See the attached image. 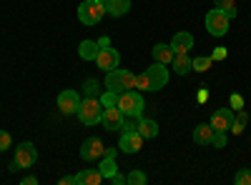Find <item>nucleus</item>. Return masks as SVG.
Returning <instances> with one entry per match:
<instances>
[{"instance_id": "1", "label": "nucleus", "mask_w": 251, "mask_h": 185, "mask_svg": "<svg viewBox=\"0 0 251 185\" xmlns=\"http://www.w3.org/2000/svg\"><path fill=\"white\" fill-rule=\"evenodd\" d=\"M136 88V75L131 70H123V68H113L106 73V90L113 93H126V90H133Z\"/></svg>"}, {"instance_id": "2", "label": "nucleus", "mask_w": 251, "mask_h": 185, "mask_svg": "<svg viewBox=\"0 0 251 185\" xmlns=\"http://www.w3.org/2000/svg\"><path fill=\"white\" fill-rule=\"evenodd\" d=\"M106 15V0H83L78 5V20L83 25H98Z\"/></svg>"}, {"instance_id": "3", "label": "nucleus", "mask_w": 251, "mask_h": 185, "mask_svg": "<svg viewBox=\"0 0 251 185\" xmlns=\"http://www.w3.org/2000/svg\"><path fill=\"white\" fill-rule=\"evenodd\" d=\"M118 108L126 118H138L143 115V108H146V103H143V95L138 90H126L118 95Z\"/></svg>"}, {"instance_id": "4", "label": "nucleus", "mask_w": 251, "mask_h": 185, "mask_svg": "<svg viewBox=\"0 0 251 185\" xmlns=\"http://www.w3.org/2000/svg\"><path fill=\"white\" fill-rule=\"evenodd\" d=\"M78 120L83 123V125H96V123H100L103 118V105L98 98H86L80 100V108H78Z\"/></svg>"}, {"instance_id": "5", "label": "nucleus", "mask_w": 251, "mask_h": 185, "mask_svg": "<svg viewBox=\"0 0 251 185\" xmlns=\"http://www.w3.org/2000/svg\"><path fill=\"white\" fill-rule=\"evenodd\" d=\"M38 160V148L33 143H20L15 148V155H13V163H10V170H20V168H30L35 165Z\"/></svg>"}, {"instance_id": "6", "label": "nucleus", "mask_w": 251, "mask_h": 185, "mask_svg": "<svg viewBox=\"0 0 251 185\" xmlns=\"http://www.w3.org/2000/svg\"><path fill=\"white\" fill-rule=\"evenodd\" d=\"M228 23H231V18H228L224 10H219V8L206 13V30L211 33L214 38H224L228 33Z\"/></svg>"}, {"instance_id": "7", "label": "nucleus", "mask_w": 251, "mask_h": 185, "mask_svg": "<svg viewBox=\"0 0 251 185\" xmlns=\"http://www.w3.org/2000/svg\"><path fill=\"white\" fill-rule=\"evenodd\" d=\"M146 80H149V90H161L169 85V65H163V63H153L151 68H146Z\"/></svg>"}, {"instance_id": "8", "label": "nucleus", "mask_w": 251, "mask_h": 185, "mask_svg": "<svg viewBox=\"0 0 251 185\" xmlns=\"http://www.w3.org/2000/svg\"><path fill=\"white\" fill-rule=\"evenodd\" d=\"M234 118H236V113L231 108H219V110L211 113V120H208V123H211V128L216 133H228L231 125H234Z\"/></svg>"}, {"instance_id": "9", "label": "nucleus", "mask_w": 251, "mask_h": 185, "mask_svg": "<svg viewBox=\"0 0 251 185\" xmlns=\"http://www.w3.org/2000/svg\"><path fill=\"white\" fill-rule=\"evenodd\" d=\"M141 148H143V138H141L138 130H121V138H118V150H121V153L133 155V153H138Z\"/></svg>"}, {"instance_id": "10", "label": "nucleus", "mask_w": 251, "mask_h": 185, "mask_svg": "<svg viewBox=\"0 0 251 185\" xmlns=\"http://www.w3.org/2000/svg\"><path fill=\"white\" fill-rule=\"evenodd\" d=\"M103 153H106V148H103V143L100 138H86L83 140V145H80V158L86 160V163H93L98 158H103Z\"/></svg>"}, {"instance_id": "11", "label": "nucleus", "mask_w": 251, "mask_h": 185, "mask_svg": "<svg viewBox=\"0 0 251 185\" xmlns=\"http://www.w3.org/2000/svg\"><path fill=\"white\" fill-rule=\"evenodd\" d=\"M78 108H80V95L75 90H63L58 95V110L63 115H75Z\"/></svg>"}, {"instance_id": "12", "label": "nucleus", "mask_w": 251, "mask_h": 185, "mask_svg": "<svg viewBox=\"0 0 251 185\" xmlns=\"http://www.w3.org/2000/svg\"><path fill=\"white\" fill-rule=\"evenodd\" d=\"M118 63H121V53L116 50V48H100V53H98V58H96V65L103 70V73H108V70H113V68H118Z\"/></svg>"}, {"instance_id": "13", "label": "nucleus", "mask_w": 251, "mask_h": 185, "mask_svg": "<svg viewBox=\"0 0 251 185\" xmlns=\"http://www.w3.org/2000/svg\"><path fill=\"white\" fill-rule=\"evenodd\" d=\"M123 120H126V115L121 113L118 105H113V108H103V118H100V123H103V128H106V130H121V128H123Z\"/></svg>"}, {"instance_id": "14", "label": "nucleus", "mask_w": 251, "mask_h": 185, "mask_svg": "<svg viewBox=\"0 0 251 185\" xmlns=\"http://www.w3.org/2000/svg\"><path fill=\"white\" fill-rule=\"evenodd\" d=\"M98 170H100L103 180H108L111 175L118 173V165H116V148H106V153H103V158H100Z\"/></svg>"}, {"instance_id": "15", "label": "nucleus", "mask_w": 251, "mask_h": 185, "mask_svg": "<svg viewBox=\"0 0 251 185\" xmlns=\"http://www.w3.org/2000/svg\"><path fill=\"white\" fill-rule=\"evenodd\" d=\"M136 130L141 133V138H143V140H153V138L158 135V123H156V120H151V118L138 115V120H136Z\"/></svg>"}, {"instance_id": "16", "label": "nucleus", "mask_w": 251, "mask_h": 185, "mask_svg": "<svg viewBox=\"0 0 251 185\" xmlns=\"http://www.w3.org/2000/svg\"><path fill=\"white\" fill-rule=\"evenodd\" d=\"M214 135H216V130L211 128V123H201V125L194 128V143L196 145H211Z\"/></svg>"}, {"instance_id": "17", "label": "nucleus", "mask_w": 251, "mask_h": 185, "mask_svg": "<svg viewBox=\"0 0 251 185\" xmlns=\"http://www.w3.org/2000/svg\"><path fill=\"white\" fill-rule=\"evenodd\" d=\"M169 45L174 48V53H188V50L194 48V35L186 33V30H181V33L174 35V40H171Z\"/></svg>"}, {"instance_id": "18", "label": "nucleus", "mask_w": 251, "mask_h": 185, "mask_svg": "<svg viewBox=\"0 0 251 185\" xmlns=\"http://www.w3.org/2000/svg\"><path fill=\"white\" fill-rule=\"evenodd\" d=\"M73 178H75V185H100L103 183V175H100L98 168H86Z\"/></svg>"}, {"instance_id": "19", "label": "nucleus", "mask_w": 251, "mask_h": 185, "mask_svg": "<svg viewBox=\"0 0 251 185\" xmlns=\"http://www.w3.org/2000/svg\"><path fill=\"white\" fill-rule=\"evenodd\" d=\"M151 55H153V60L156 63H163V65H171V60H174V48L171 45H166V43H156L153 48H151Z\"/></svg>"}, {"instance_id": "20", "label": "nucleus", "mask_w": 251, "mask_h": 185, "mask_svg": "<svg viewBox=\"0 0 251 185\" xmlns=\"http://www.w3.org/2000/svg\"><path fill=\"white\" fill-rule=\"evenodd\" d=\"M191 60H194V58H188V53H176V55H174V60H171L174 73H176V75H188V73L194 70Z\"/></svg>"}, {"instance_id": "21", "label": "nucleus", "mask_w": 251, "mask_h": 185, "mask_svg": "<svg viewBox=\"0 0 251 185\" xmlns=\"http://www.w3.org/2000/svg\"><path fill=\"white\" fill-rule=\"evenodd\" d=\"M131 10V0H106V15L111 18H123Z\"/></svg>"}, {"instance_id": "22", "label": "nucleus", "mask_w": 251, "mask_h": 185, "mask_svg": "<svg viewBox=\"0 0 251 185\" xmlns=\"http://www.w3.org/2000/svg\"><path fill=\"white\" fill-rule=\"evenodd\" d=\"M100 53V45H98V40H80V45H78V55L83 60H96Z\"/></svg>"}, {"instance_id": "23", "label": "nucleus", "mask_w": 251, "mask_h": 185, "mask_svg": "<svg viewBox=\"0 0 251 185\" xmlns=\"http://www.w3.org/2000/svg\"><path fill=\"white\" fill-rule=\"evenodd\" d=\"M83 93H86V98H98L100 95V83L96 78H88L86 83H83Z\"/></svg>"}, {"instance_id": "24", "label": "nucleus", "mask_w": 251, "mask_h": 185, "mask_svg": "<svg viewBox=\"0 0 251 185\" xmlns=\"http://www.w3.org/2000/svg\"><path fill=\"white\" fill-rule=\"evenodd\" d=\"M214 5L224 10L228 18H236V0H214Z\"/></svg>"}, {"instance_id": "25", "label": "nucleus", "mask_w": 251, "mask_h": 185, "mask_svg": "<svg viewBox=\"0 0 251 185\" xmlns=\"http://www.w3.org/2000/svg\"><path fill=\"white\" fill-rule=\"evenodd\" d=\"M211 63H214L211 55H201V58H194V60H191V65H194L196 73H206L208 68H211Z\"/></svg>"}, {"instance_id": "26", "label": "nucleus", "mask_w": 251, "mask_h": 185, "mask_svg": "<svg viewBox=\"0 0 251 185\" xmlns=\"http://www.w3.org/2000/svg\"><path fill=\"white\" fill-rule=\"evenodd\" d=\"M98 100H100V105H103V108H113V105H118V93H113V90H103V93L98 95Z\"/></svg>"}, {"instance_id": "27", "label": "nucleus", "mask_w": 251, "mask_h": 185, "mask_svg": "<svg viewBox=\"0 0 251 185\" xmlns=\"http://www.w3.org/2000/svg\"><path fill=\"white\" fill-rule=\"evenodd\" d=\"M146 180H149V178H146L143 170H131L128 175H126V183H128V185H146Z\"/></svg>"}, {"instance_id": "28", "label": "nucleus", "mask_w": 251, "mask_h": 185, "mask_svg": "<svg viewBox=\"0 0 251 185\" xmlns=\"http://www.w3.org/2000/svg\"><path fill=\"white\" fill-rule=\"evenodd\" d=\"M234 183H236V185H251V170H249V168L239 170V173L234 175Z\"/></svg>"}, {"instance_id": "29", "label": "nucleus", "mask_w": 251, "mask_h": 185, "mask_svg": "<svg viewBox=\"0 0 251 185\" xmlns=\"http://www.w3.org/2000/svg\"><path fill=\"white\" fill-rule=\"evenodd\" d=\"M10 133H5V130H0V153H3V150H8L10 148Z\"/></svg>"}, {"instance_id": "30", "label": "nucleus", "mask_w": 251, "mask_h": 185, "mask_svg": "<svg viewBox=\"0 0 251 185\" xmlns=\"http://www.w3.org/2000/svg\"><path fill=\"white\" fill-rule=\"evenodd\" d=\"M211 145H214V148H226V133H216Z\"/></svg>"}, {"instance_id": "31", "label": "nucleus", "mask_w": 251, "mask_h": 185, "mask_svg": "<svg viewBox=\"0 0 251 185\" xmlns=\"http://www.w3.org/2000/svg\"><path fill=\"white\" fill-rule=\"evenodd\" d=\"M241 108H244V100H241L239 93H234V95H231V110L236 113V110H241Z\"/></svg>"}, {"instance_id": "32", "label": "nucleus", "mask_w": 251, "mask_h": 185, "mask_svg": "<svg viewBox=\"0 0 251 185\" xmlns=\"http://www.w3.org/2000/svg\"><path fill=\"white\" fill-rule=\"evenodd\" d=\"M234 123H239V125H244V128H246V123H249V113H246V110H236Z\"/></svg>"}, {"instance_id": "33", "label": "nucleus", "mask_w": 251, "mask_h": 185, "mask_svg": "<svg viewBox=\"0 0 251 185\" xmlns=\"http://www.w3.org/2000/svg\"><path fill=\"white\" fill-rule=\"evenodd\" d=\"M226 55H228V53H226V48H221V45H219V48H214L211 60H226Z\"/></svg>"}, {"instance_id": "34", "label": "nucleus", "mask_w": 251, "mask_h": 185, "mask_svg": "<svg viewBox=\"0 0 251 185\" xmlns=\"http://www.w3.org/2000/svg\"><path fill=\"white\" fill-rule=\"evenodd\" d=\"M108 183H113V185H128V183H126V175H121V173L111 175V178H108Z\"/></svg>"}, {"instance_id": "35", "label": "nucleus", "mask_w": 251, "mask_h": 185, "mask_svg": "<svg viewBox=\"0 0 251 185\" xmlns=\"http://www.w3.org/2000/svg\"><path fill=\"white\" fill-rule=\"evenodd\" d=\"M20 183H23V185H38V178H35V175H25Z\"/></svg>"}, {"instance_id": "36", "label": "nucleus", "mask_w": 251, "mask_h": 185, "mask_svg": "<svg viewBox=\"0 0 251 185\" xmlns=\"http://www.w3.org/2000/svg\"><path fill=\"white\" fill-rule=\"evenodd\" d=\"M196 100H199V103H206V100H208V90H206V88H201V90H199V95H196Z\"/></svg>"}, {"instance_id": "37", "label": "nucleus", "mask_w": 251, "mask_h": 185, "mask_svg": "<svg viewBox=\"0 0 251 185\" xmlns=\"http://www.w3.org/2000/svg\"><path fill=\"white\" fill-rule=\"evenodd\" d=\"M58 183H60V185H75V178H71V175H66V178H60Z\"/></svg>"}, {"instance_id": "38", "label": "nucleus", "mask_w": 251, "mask_h": 185, "mask_svg": "<svg viewBox=\"0 0 251 185\" xmlns=\"http://www.w3.org/2000/svg\"><path fill=\"white\" fill-rule=\"evenodd\" d=\"M98 45H100V48H108V45H111V38H100Z\"/></svg>"}]
</instances>
